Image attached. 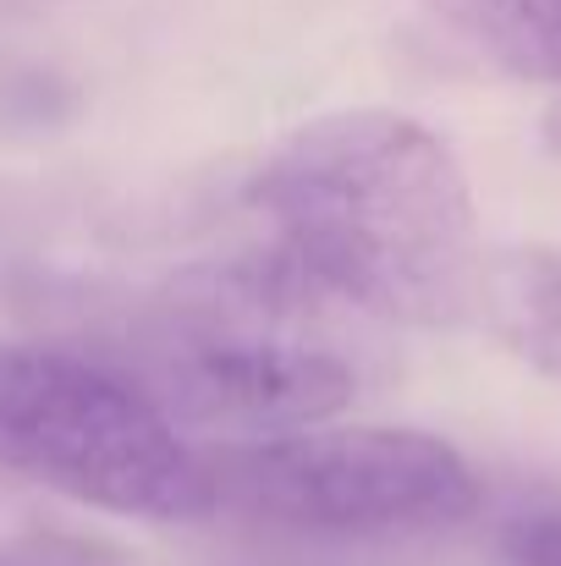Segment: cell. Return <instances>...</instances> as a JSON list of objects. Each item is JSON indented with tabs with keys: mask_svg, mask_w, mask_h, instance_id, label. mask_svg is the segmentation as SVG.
Listing matches in <instances>:
<instances>
[{
	"mask_svg": "<svg viewBox=\"0 0 561 566\" xmlns=\"http://www.w3.org/2000/svg\"><path fill=\"white\" fill-rule=\"evenodd\" d=\"M440 6L507 72L561 83V0H440ZM551 133L561 138V111L551 116Z\"/></svg>",
	"mask_w": 561,
	"mask_h": 566,
	"instance_id": "obj_6",
	"label": "cell"
},
{
	"mask_svg": "<svg viewBox=\"0 0 561 566\" xmlns=\"http://www.w3.org/2000/svg\"><path fill=\"white\" fill-rule=\"evenodd\" d=\"M479 314L534 375L561 385V248H512L490 259Z\"/></svg>",
	"mask_w": 561,
	"mask_h": 566,
	"instance_id": "obj_5",
	"label": "cell"
},
{
	"mask_svg": "<svg viewBox=\"0 0 561 566\" xmlns=\"http://www.w3.org/2000/svg\"><path fill=\"white\" fill-rule=\"evenodd\" d=\"M0 468L111 517L204 523L220 512L209 451L187 446L127 369L61 347H0Z\"/></svg>",
	"mask_w": 561,
	"mask_h": 566,
	"instance_id": "obj_3",
	"label": "cell"
},
{
	"mask_svg": "<svg viewBox=\"0 0 561 566\" xmlns=\"http://www.w3.org/2000/svg\"><path fill=\"white\" fill-rule=\"evenodd\" d=\"M253 203L325 297L396 325L479 314L490 259L474 188L446 138L402 111H336L287 133Z\"/></svg>",
	"mask_w": 561,
	"mask_h": 566,
	"instance_id": "obj_1",
	"label": "cell"
},
{
	"mask_svg": "<svg viewBox=\"0 0 561 566\" xmlns=\"http://www.w3.org/2000/svg\"><path fill=\"white\" fill-rule=\"evenodd\" d=\"M138 385L177 423L276 440L331 423L359 396V364L325 336V292L287 259L177 281L144 342Z\"/></svg>",
	"mask_w": 561,
	"mask_h": 566,
	"instance_id": "obj_2",
	"label": "cell"
},
{
	"mask_svg": "<svg viewBox=\"0 0 561 566\" xmlns=\"http://www.w3.org/2000/svg\"><path fill=\"white\" fill-rule=\"evenodd\" d=\"M209 473L220 512L325 545L429 539L468 523L479 506V479L457 446L385 423H320L276 440H237L209 457Z\"/></svg>",
	"mask_w": 561,
	"mask_h": 566,
	"instance_id": "obj_4",
	"label": "cell"
},
{
	"mask_svg": "<svg viewBox=\"0 0 561 566\" xmlns=\"http://www.w3.org/2000/svg\"><path fill=\"white\" fill-rule=\"evenodd\" d=\"M507 556L518 566H561V512H540L507 528Z\"/></svg>",
	"mask_w": 561,
	"mask_h": 566,
	"instance_id": "obj_7",
	"label": "cell"
}]
</instances>
